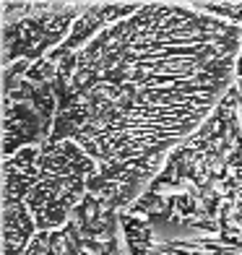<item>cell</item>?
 Wrapping results in <instances>:
<instances>
[{"mask_svg": "<svg viewBox=\"0 0 242 255\" xmlns=\"http://www.w3.org/2000/svg\"><path fill=\"white\" fill-rule=\"evenodd\" d=\"M203 10H211V13H222V16H235V21L242 24V5H201Z\"/></svg>", "mask_w": 242, "mask_h": 255, "instance_id": "6da1fadb", "label": "cell"}]
</instances>
